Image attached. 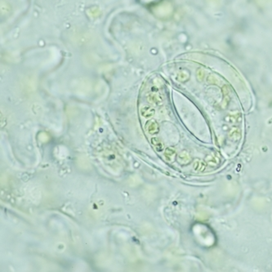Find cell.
Returning a JSON list of instances; mask_svg holds the SVG:
<instances>
[{
	"instance_id": "obj_4",
	"label": "cell",
	"mask_w": 272,
	"mask_h": 272,
	"mask_svg": "<svg viewBox=\"0 0 272 272\" xmlns=\"http://www.w3.org/2000/svg\"><path fill=\"white\" fill-rule=\"evenodd\" d=\"M178 160L179 162L182 163V164H186V163H189L190 161V156L189 154L186 151H183V152H181L179 155Z\"/></svg>"
},
{
	"instance_id": "obj_3",
	"label": "cell",
	"mask_w": 272,
	"mask_h": 272,
	"mask_svg": "<svg viewBox=\"0 0 272 272\" xmlns=\"http://www.w3.org/2000/svg\"><path fill=\"white\" fill-rule=\"evenodd\" d=\"M151 142H152V145L154 146V147L155 148V149L157 150V151H162L163 149V142L160 141V138H158V137H154L152 138L151 140Z\"/></svg>"
},
{
	"instance_id": "obj_6",
	"label": "cell",
	"mask_w": 272,
	"mask_h": 272,
	"mask_svg": "<svg viewBox=\"0 0 272 272\" xmlns=\"http://www.w3.org/2000/svg\"><path fill=\"white\" fill-rule=\"evenodd\" d=\"M188 78H189V75L186 71H181L176 76V79L180 81H186Z\"/></svg>"
},
{
	"instance_id": "obj_2",
	"label": "cell",
	"mask_w": 272,
	"mask_h": 272,
	"mask_svg": "<svg viewBox=\"0 0 272 272\" xmlns=\"http://www.w3.org/2000/svg\"><path fill=\"white\" fill-rule=\"evenodd\" d=\"M141 112H142V115L146 118H149L152 117L153 115H155V109H153L152 107L147 106H145L142 108L141 109Z\"/></svg>"
},
{
	"instance_id": "obj_1",
	"label": "cell",
	"mask_w": 272,
	"mask_h": 272,
	"mask_svg": "<svg viewBox=\"0 0 272 272\" xmlns=\"http://www.w3.org/2000/svg\"><path fill=\"white\" fill-rule=\"evenodd\" d=\"M146 129L149 134H156L159 133V125L155 120H150L146 123Z\"/></svg>"
},
{
	"instance_id": "obj_5",
	"label": "cell",
	"mask_w": 272,
	"mask_h": 272,
	"mask_svg": "<svg viewBox=\"0 0 272 272\" xmlns=\"http://www.w3.org/2000/svg\"><path fill=\"white\" fill-rule=\"evenodd\" d=\"M164 155H165L166 160H168V161H173L174 157L176 156V150L172 149V148H168L165 150Z\"/></svg>"
}]
</instances>
